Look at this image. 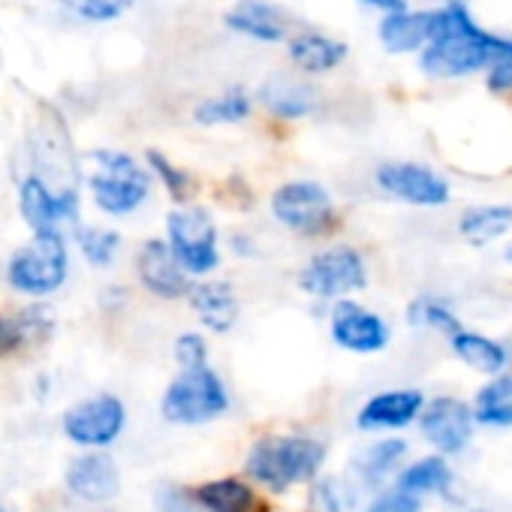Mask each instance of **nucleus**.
<instances>
[{"instance_id":"35","label":"nucleus","mask_w":512,"mask_h":512,"mask_svg":"<svg viewBox=\"0 0 512 512\" xmlns=\"http://www.w3.org/2000/svg\"><path fill=\"white\" fill-rule=\"evenodd\" d=\"M365 512H422V500H419V494H413V491L395 488V491L377 497Z\"/></svg>"},{"instance_id":"9","label":"nucleus","mask_w":512,"mask_h":512,"mask_svg":"<svg viewBox=\"0 0 512 512\" xmlns=\"http://www.w3.org/2000/svg\"><path fill=\"white\" fill-rule=\"evenodd\" d=\"M374 178L386 196L407 202V205H416V208H440L452 199L449 181L422 163H407V160L383 163Z\"/></svg>"},{"instance_id":"20","label":"nucleus","mask_w":512,"mask_h":512,"mask_svg":"<svg viewBox=\"0 0 512 512\" xmlns=\"http://www.w3.org/2000/svg\"><path fill=\"white\" fill-rule=\"evenodd\" d=\"M260 103L281 121H299L317 109V91L293 76H272L260 85Z\"/></svg>"},{"instance_id":"1","label":"nucleus","mask_w":512,"mask_h":512,"mask_svg":"<svg viewBox=\"0 0 512 512\" xmlns=\"http://www.w3.org/2000/svg\"><path fill=\"white\" fill-rule=\"evenodd\" d=\"M506 55H512V37L479 28L461 0H449L440 7L434 40L419 52V67L431 79H464L491 70Z\"/></svg>"},{"instance_id":"6","label":"nucleus","mask_w":512,"mask_h":512,"mask_svg":"<svg viewBox=\"0 0 512 512\" xmlns=\"http://www.w3.org/2000/svg\"><path fill=\"white\" fill-rule=\"evenodd\" d=\"M269 205L275 220L299 235H323L338 226L335 199L317 181H287L272 193Z\"/></svg>"},{"instance_id":"40","label":"nucleus","mask_w":512,"mask_h":512,"mask_svg":"<svg viewBox=\"0 0 512 512\" xmlns=\"http://www.w3.org/2000/svg\"><path fill=\"white\" fill-rule=\"evenodd\" d=\"M0 512H4V509H0Z\"/></svg>"},{"instance_id":"16","label":"nucleus","mask_w":512,"mask_h":512,"mask_svg":"<svg viewBox=\"0 0 512 512\" xmlns=\"http://www.w3.org/2000/svg\"><path fill=\"white\" fill-rule=\"evenodd\" d=\"M226 28L232 34L250 37L256 43H284L290 40L287 16L269 0H238L226 13Z\"/></svg>"},{"instance_id":"10","label":"nucleus","mask_w":512,"mask_h":512,"mask_svg":"<svg viewBox=\"0 0 512 512\" xmlns=\"http://www.w3.org/2000/svg\"><path fill=\"white\" fill-rule=\"evenodd\" d=\"M392 338V329L371 308L338 299L332 308V341L350 353H380Z\"/></svg>"},{"instance_id":"23","label":"nucleus","mask_w":512,"mask_h":512,"mask_svg":"<svg viewBox=\"0 0 512 512\" xmlns=\"http://www.w3.org/2000/svg\"><path fill=\"white\" fill-rule=\"evenodd\" d=\"M449 344H452V353L479 374H503L509 365V350L494 338L461 329L449 338Z\"/></svg>"},{"instance_id":"8","label":"nucleus","mask_w":512,"mask_h":512,"mask_svg":"<svg viewBox=\"0 0 512 512\" xmlns=\"http://www.w3.org/2000/svg\"><path fill=\"white\" fill-rule=\"evenodd\" d=\"M67 278V244L58 232H37L10 260V284L31 296L55 293Z\"/></svg>"},{"instance_id":"4","label":"nucleus","mask_w":512,"mask_h":512,"mask_svg":"<svg viewBox=\"0 0 512 512\" xmlns=\"http://www.w3.org/2000/svg\"><path fill=\"white\" fill-rule=\"evenodd\" d=\"M229 392L223 380L208 368H184L163 395V416L175 425H202L226 413Z\"/></svg>"},{"instance_id":"37","label":"nucleus","mask_w":512,"mask_h":512,"mask_svg":"<svg viewBox=\"0 0 512 512\" xmlns=\"http://www.w3.org/2000/svg\"><path fill=\"white\" fill-rule=\"evenodd\" d=\"M193 503H196V494L190 497L178 485H163L157 491V509L160 512H193Z\"/></svg>"},{"instance_id":"5","label":"nucleus","mask_w":512,"mask_h":512,"mask_svg":"<svg viewBox=\"0 0 512 512\" xmlns=\"http://www.w3.org/2000/svg\"><path fill=\"white\" fill-rule=\"evenodd\" d=\"M299 287L314 299H347L368 287L365 256L350 244H335L320 250L299 272Z\"/></svg>"},{"instance_id":"31","label":"nucleus","mask_w":512,"mask_h":512,"mask_svg":"<svg viewBox=\"0 0 512 512\" xmlns=\"http://www.w3.org/2000/svg\"><path fill=\"white\" fill-rule=\"evenodd\" d=\"M148 166L160 175L163 187L169 190V196H172L175 202H187V199L193 196L196 181H193L184 169H178L169 157H163L160 151H148Z\"/></svg>"},{"instance_id":"13","label":"nucleus","mask_w":512,"mask_h":512,"mask_svg":"<svg viewBox=\"0 0 512 512\" xmlns=\"http://www.w3.org/2000/svg\"><path fill=\"white\" fill-rule=\"evenodd\" d=\"M473 422H476L473 410L458 398H437L419 416V428H422L425 440L449 455L461 452L470 443Z\"/></svg>"},{"instance_id":"36","label":"nucleus","mask_w":512,"mask_h":512,"mask_svg":"<svg viewBox=\"0 0 512 512\" xmlns=\"http://www.w3.org/2000/svg\"><path fill=\"white\" fill-rule=\"evenodd\" d=\"M311 506L314 512H341L344 503H341V491H338V482L335 479H323L314 485L311 491Z\"/></svg>"},{"instance_id":"18","label":"nucleus","mask_w":512,"mask_h":512,"mask_svg":"<svg viewBox=\"0 0 512 512\" xmlns=\"http://www.w3.org/2000/svg\"><path fill=\"white\" fill-rule=\"evenodd\" d=\"M187 299H190L196 317L202 320V326L217 335L229 332L238 323L241 305H238L232 284H226V281H202V284L190 287Z\"/></svg>"},{"instance_id":"2","label":"nucleus","mask_w":512,"mask_h":512,"mask_svg":"<svg viewBox=\"0 0 512 512\" xmlns=\"http://www.w3.org/2000/svg\"><path fill=\"white\" fill-rule=\"evenodd\" d=\"M326 449L308 437H263L250 449L247 473L269 485L272 491H284L290 485L308 482L320 473Z\"/></svg>"},{"instance_id":"38","label":"nucleus","mask_w":512,"mask_h":512,"mask_svg":"<svg viewBox=\"0 0 512 512\" xmlns=\"http://www.w3.org/2000/svg\"><path fill=\"white\" fill-rule=\"evenodd\" d=\"M362 4H368V7H374V10H383V13L407 10V0H362Z\"/></svg>"},{"instance_id":"39","label":"nucleus","mask_w":512,"mask_h":512,"mask_svg":"<svg viewBox=\"0 0 512 512\" xmlns=\"http://www.w3.org/2000/svg\"><path fill=\"white\" fill-rule=\"evenodd\" d=\"M503 260H506V263H512V244H509V247L503 250Z\"/></svg>"},{"instance_id":"3","label":"nucleus","mask_w":512,"mask_h":512,"mask_svg":"<svg viewBox=\"0 0 512 512\" xmlns=\"http://www.w3.org/2000/svg\"><path fill=\"white\" fill-rule=\"evenodd\" d=\"M91 193L106 214H130L151 193V175L124 151H94Z\"/></svg>"},{"instance_id":"28","label":"nucleus","mask_w":512,"mask_h":512,"mask_svg":"<svg viewBox=\"0 0 512 512\" xmlns=\"http://www.w3.org/2000/svg\"><path fill=\"white\" fill-rule=\"evenodd\" d=\"M404 452H407L404 440H380V443L368 446L353 461V470L359 473L362 482H380V479L389 476V470H395V464L404 458Z\"/></svg>"},{"instance_id":"32","label":"nucleus","mask_w":512,"mask_h":512,"mask_svg":"<svg viewBox=\"0 0 512 512\" xmlns=\"http://www.w3.org/2000/svg\"><path fill=\"white\" fill-rule=\"evenodd\" d=\"M61 4L88 22H115L133 7V0H61Z\"/></svg>"},{"instance_id":"30","label":"nucleus","mask_w":512,"mask_h":512,"mask_svg":"<svg viewBox=\"0 0 512 512\" xmlns=\"http://www.w3.org/2000/svg\"><path fill=\"white\" fill-rule=\"evenodd\" d=\"M79 244H82V253L88 256V263H94L97 269H106L121 247V235L112 229H82Z\"/></svg>"},{"instance_id":"24","label":"nucleus","mask_w":512,"mask_h":512,"mask_svg":"<svg viewBox=\"0 0 512 512\" xmlns=\"http://www.w3.org/2000/svg\"><path fill=\"white\" fill-rule=\"evenodd\" d=\"M473 416L479 425L512 428V374H494V380L476 392Z\"/></svg>"},{"instance_id":"15","label":"nucleus","mask_w":512,"mask_h":512,"mask_svg":"<svg viewBox=\"0 0 512 512\" xmlns=\"http://www.w3.org/2000/svg\"><path fill=\"white\" fill-rule=\"evenodd\" d=\"M440 25V10H398L386 13L380 22V43L389 55L422 52Z\"/></svg>"},{"instance_id":"19","label":"nucleus","mask_w":512,"mask_h":512,"mask_svg":"<svg viewBox=\"0 0 512 512\" xmlns=\"http://www.w3.org/2000/svg\"><path fill=\"white\" fill-rule=\"evenodd\" d=\"M67 485L73 494H79L82 500H109L118 494V485H121V476H118V467L109 455H100V452H91V455H82L70 464L67 470Z\"/></svg>"},{"instance_id":"33","label":"nucleus","mask_w":512,"mask_h":512,"mask_svg":"<svg viewBox=\"0 0 512 512\" xmlns=\"http://www.w3.org/2000/svg\"><path fill=\"white\" fill-rule=\"evenodd\" d=\"M37 335V320L31 317H0V359L16 353Z\"/></svg>"},{"instance_id":"27","label":"nucleus","mask_w":512,"mask_h":512,"mask_svg":"<svg viewBox=\"0 0 512 512\" xmlns=\"http://www.w3.org/2000/svg\"><path fill=\"white\" fill-rule=\"evenodd\" d=\"M449 485H452V470L437 455L416 461L413 467H407L398 476V488L413 491V494H443V497H449Z\"/></svg>"},{"instance_id":"17","label":"nucleus","mask_w":512,"mask_h":512,"mask_svg":"<svg viewBox=\"0 0 512 512\" xmlns=\"http://www.w3.org/2000/svg\"><path fill=\"white\" fill-rule=\"evenodd\" d=\"M425 410V398L416 389H395L374 395L356 416L362 431H383V428H404L419 419Z\"/></svg>"},{"instance_id":"26","label":"nucleus","mask_w":512,"mask_h":512,"mask_svg":"<svg viewBox=\"0 0 512 512\" xmlns=\"http://www.w3.org/2000/svg\"><path fill=\"white\" fill-rule=\"evenodd\" d=\"M253 100L247 97L244 88H229L217 97H205L193 109V121L202 127H217V124H238L250 115Z\"/></svg>"},{"instance_id":"34","label":"nucleus","mask_w":512,"mask_h":512,"mask_svg":"<svg viewBox=\"0 0 512 512\" xmlns=\"http://www.w3.org/2000/svg\"><path fill=\"white\" fill-rule=\"evenodd\" d=\"M175 359L181 368H202L208 365V344L202 335L196 332H187L175 341Z\"/></svg>"},{"instance_id":"29","label":"nucleus","mask_w":512,"mask_h":512,"mask_svg":"<svg viewBox=\"0 0 512 512\" xmlns=\"http://www.w3.org/2000/svg\"><path fill=\"white\" fill-rule=\"evenodd\" d=\"M407 323L410 326H422V329H434V332H443V335H455L461 332V320L452 314V308L440 299H431V296H419L407 305Z\"/></svg>"},{"instance_id":"21","label":"nucleus","mask_w":512,"mask_h":512,"mask_svg":"<svg viewBox=\"0 0 512 512\" xmlns=\"http://www.w3.org/2000/svg\"><path fill=\"white\" fill-rule=\"evenodd\" d=\"M287 55L290 61L302 70V73H311V76H323V73H332L344 58H347V43H338L326 34H314V31H302V34H293L287 40Z\"/></svg>"},{"instance_id":"12","label":"nucleus","mask_w":512,"mask_h":512,"mask_svg":"<svg viewBox=\"0 0 512 512\" xmlns=\"http://www.w3.org/2000/svg\"><path fill=\"white\" fill-rule=\"evenodd\" d=\"M139 281L148 293L160 296V299H181L190 293V272L181 266V260L175 256V250L169 247V241L151 238L142 244L139 250Z\"/></svg>"},{"instance_id":"25","label":"nucleus","mask_w":512,"mask_h":512,"mask_svg":"<svg viewBox=\"0 0 512 512\" xmlns=\"http://www.w3.org/2000/svg\"><path fill=\"white\" fill-rule=\"evenodd\" d=\"M196 503L208 512H253L256 494L241 479H214L196 488Z\"/></svg>"},{"instance_id":"11","label":"nucleus","mask_w":512,"mask_h":512,"mask_svg":"<svg viewBox=\"0 0 512 512\" xmlns=\"http://www.w3.org/2000/svg\"><path fill=\"white\" fill-rule=\"evenodd\" d=\"M124 404L115 395L91 398L64 416V431L79 446H109L124 428Z\"/></svg>"},{"instance_id":"7","label":"nucleus","mask_w":512,"mask_h":512,"mask_svg":"<svg viewBox=\"0 0 512 512\" xmlns=\"http://www.w3.org/2000/svg\"><path fill=\"white\" fill-rule=\"evenodd\" d=\"M169 247L190 275H211L220 266V235L211 214L199 205L178 208L166 217Z\"/></svg>"},{"instance_id":"14","label":"nucleus","mask_w":512,"mask_h":512,"mask_svg":"<svg viewBox=\"0 0 512 512\" xmlns=\"http://www.w3.org/2000/svg\"><path fill=\"white\" fill-rule=\"evenodd\" d=\"M76 211V193H55L40 175L22 181V214L34 232H58L61 220H76Z\"/></svg>"},{"instance_id":"22","label":"nucleus","mask_w":512,"mask_h":512,"mask_svg":"<svg viewBox=\"0 0 512 512\" xmlns=\"http://www.w3.org/2000/svg\"><path fill=\"white\" fill-rule=\"evenodd\" d=\"M512 229V205L488 202V205H470L461 211L458 232L473 247H485L497 238H503Z\"/></svg>"}]
</instances>
